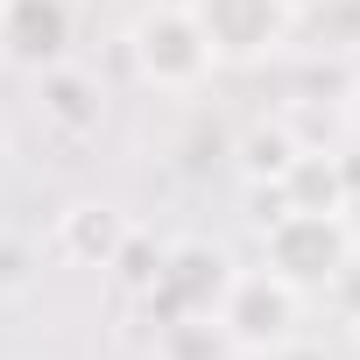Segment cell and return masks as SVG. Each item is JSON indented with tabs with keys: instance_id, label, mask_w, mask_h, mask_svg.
<instances>
[{
	"instance_id": "cell-3",
	"label": "cell",
	"mask_w": 360,
	"mask_h": 360,
	"mask_svg": "<svg viewBox=\"0 0 360 360\" xmlns=\"http://www.w3.org/2000/svg\"><path fill=\"white\" fill-rule=\"evenodd\" d=\"M127 50H134V71H141L148 85H162V92H191V85H205V78L219 71V57H212V43L198 36V22H191L184 0L148 8V15L127 29Z\"/></svg>"
},
{
	"instance_id": "cell-4",
	"label": "cell",
	"mask_w": 360,
	"mask_h": 360,
	"mask_svg": "<svg viewBox=\"0 0 360 360\" xmlns=\"http://www.w3.org/2000/svg\"><path fill=\"white\" fill-rule=\"evenodd\" d=\"M184 8H191V22H198V36L212 43L219 64H255V57L283 50L290 29H297L290 0H184Z\"/></svg>"
},
{
	"instance_id": "cell-9",
	"label": "cell",
	"mask_w": 360,
	"mask_h": 360,
	"mask_svg": "<svg viewBox=\"0 0 360 360\" xmlns=\"http://www.w3.org/2000/svg\"><path fill=\"white\" fill-rule=\"evenodd\" d=\"M290 155H297V148H290V141H283L276 127H255V134H248V155H240V162H248V176H262V169H269V176H283V169H290Z\"/></svg>"
},
{
	"instance_id": "cell-7",
	"label": "cell",
	"mask_w": 360,
	"mask_h": 360,
	"mask_svg": "<svg viewBox=\"0 0 360 360\" xmlns=\"http://www.w3.org/2000/svg\"><path fill=\"white\" fill-rule=\"evenodd\" d=\"M120 248H134V219L120 212V205H64V219H57V255L64 262H85V269H113L120 262Z\"/></svg>"
},
{
	"instance_id": "cell-10",
	"label": "cell",
	"mask_w": 360,
	"mask_h": 360,
	"mask_svg": "<svg viewBox=\"0 0 360 360\" xmlns=\"http://www.w3.org/2000/svg\"><path fill=\"white\" fill-rule=\"evenodd\" d=\"M0 169H8V127H0Z\"/></svg>"
},
{
	"instance_id": "cell-12",
	"label": "cell",
	"mask_w": 360,
	"mask_h": 360,
	"mask_svg": "<svg viewBox=\"0 0 360 360\" xmlns=\"http://www.w3.org/2000/svg\"><path fill=\"white\" fill-rule=\"evenodd\" d=\"M353 339H360V318H353Z\"/></svg>"
},
{
	"instance_id": "cell-2",
	"label": "cell",
	"mask_w": 360,
	"mask_h": 360,
	"mask_svg": "<svg viewBox=\"0 0 360 360\" xmlns=\"http://www.w3.org/2000/svg\"><path fill=\"white\" fill-rule=\"evenodd\" d=\"M262 269H276L290 290H325V283H339L346 276V262H353V226H346V212H297V205H283L276 219H262Z\"/></svg>"
},
{
	"instance_id": "cell-1",
	"label": "cell",
	"mask_w": 360,
	"mask_h": 360,
	"mask_svg": "<svg viewBox=\"0 0 360 360\" xmlns=\"http://www.w3.org/2000/svg\"><path fill=\"white\" fill-rule=\"evenodd\" d=\"M212 325L233 353H290L304 325V290H290L276 269H233L212 304Z\"/></svg>"
},
{
	"instance_id": "cell-6",
	"label": "cell",
	"mask_w": 360,
	"mask_h": 360,
	"mask_svg": "<svg viewBox=\"0 0 360 360\" xmlns=\"http://www.w3.org/2000/svg\"><path fill=\"white\" fill-rule=\"evenodd\" d=\"M71 57V0H0V64L8 71H57Z\"/></svg>"
},
{
	"instance_id": "cell-11",
	"label": "cell",
	"mask_w": 360,
	"mask_h": 360,
	"mask_svg": "<svg viewBox=\"0 0 360 360\" xmlns=\"http://www.w3.org/2000/svg\"><path fill=\"white\" fill-rule=\"evenodd\" d=\"M353 134H360V99H353Z\"/></svg>"
},
{
	"instance_id": "cell-5",
	"label": "cell",
	"mask_w": 360,
	"mask_h": 360,
	"mask_svg": "<svg viewBox=\"0 0 360 360\" xmlns=\"http://www.w3.org/2000/svg\"><path fill=\"white\" fill-rule=\"evenodd\" d=\"M226 283H233L226 248H212V240H176V248H162L155 283H148L141 297H148V311L162 304V325H169V318H212V304H219Z\"/></svg>"
},
{
	"instance_id": "cell-8",
	"label": "cell",
	"mask_w": 360,
	"mask_h": 360,
	"mask_svg": "<svg viewBox=\"0 0 360 360\" xmlns=\"http://www.w3.org/2000/svg\"><path fill=\"white\" fill-rule=\"evenodd\" d=\"M43 120H50L64 141H85V134L99 127V92H92V78L71 71V64L43 71Z\"/></svg>"
}]
</instances>
